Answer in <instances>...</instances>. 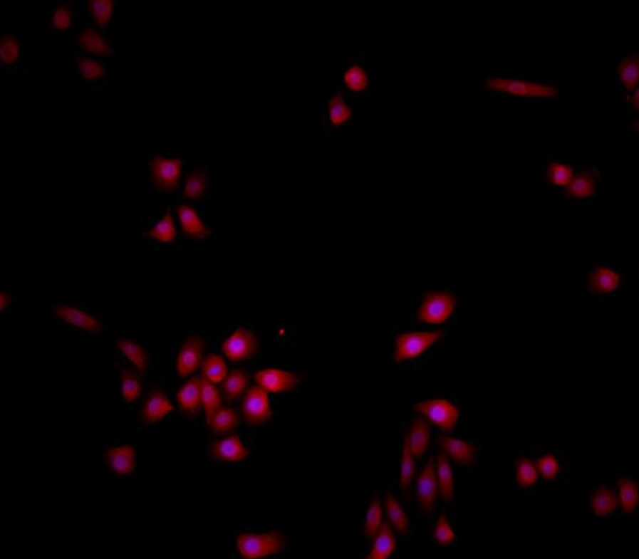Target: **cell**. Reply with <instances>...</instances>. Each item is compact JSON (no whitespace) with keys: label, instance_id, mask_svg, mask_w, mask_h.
<instances>
[{"label":"cell","instance_id":"16","mask_svg":"<svg viewBox=\"0 0 639 559\" xmlns=\"http://www.w3.org/2000/svg\"><path fill=\"white\" fill-rule=\"evenodd\" d=\"M436 439L442 451L458 464L469 465L474 461L476 449L467 441L443 435L436 436Z\"/></svg>","mask_w":639,"mask_h":559},{"label":"cell","instance_id":"44","mask_svg":"<svg viewBox=\"0 0 639 559\" xmlns=\"http://www.w3.org/2000/svg\"><path fill=\"white\" fill-rule=\"evenodd\" d=\"M79 72L85 80H96L107 75V69L96 59L88 57H79L77 59Z\"/></svg>","mask_w":639,"mask_h":559},{"label":"cell","instance_id":"49","mask_svg":"<svg viewBox=\"0 0 639 559\" xmlns=\"http://www.w3.org/2000/svg\"><path fill=\"white\" fill-rule=\"evenodd\" d=\"M11 300H13V296L6 293H0V312L4 313L6 310Z\"/></svg>","mask_w":639,"mask_h":559},{"label":"cell","instance_id":"34","mask_svg":"<svg viewBox=\"0 0 639 559\" xmlns=\"http://www.w3.org/2000/svg\"><path fill=\"white\" fill-rule=\"evenodd\" d=\"M225 360L217 354H209L202 363V377L214 384L223 382L227 375Z\"/></svg>","mask_w":639,"mask_h":559},{"label":"cell","instance_id":"41","mask_svg":"<svg viewBox=\"0 0 639 559\" xmlns=\"http://www.w3.org/2000/svg\"><path fill=\"white\" fill-rule=\"evenodd\" d=\"M345 85L353 93H363L368 86V74L358 64L352 65L344 74Z\"/></svg>","mask_w":639,"mask_h":559},{"label":"cell","instance_id":"50","mask_svg":"<svg viewBox=\"0 0 639 559\" xmlns=\"http://www.w3.org/2000/svg\"><path fill=\"white\" fill-rule=\"evenodd\" d=\"M633 103L635 105L636 110H638V89H636L635 95H633Z\"/></svg>","mask_w":639,"mask_h":559},{"label":"cell","instance_id":"5","mask_svg":"<svg viewBox=\"0 0 639 559\" xmlns=\"http://www.w3.org/2000/svg\"><path fill=\"white\" fill-rule=\"evenodd\" d=\"M415 409L425 417L427 421L438 428L442 432H450L457 426L459 413L446 399H427L415 404Z\"/></svg>","mask_w":639,"mask_h":559},{"label":"cell","instance_id":"33","mask_svg":"<svg viewBox=\"0 0 639 559\" xmlns=\"http://www.w3.org/2000/svg\"><path fill=\"white\" fill-rule=\"evenodd\" d=\"M415 469H416L415 456L410 451L407 437H405L402 451L401 469H400V481H401L402 495L407 493L411 489L415 478Z\"/></svg>","mask_w":639,"mask_h":559},{"label":"cell","instance_id":"7","mask_svg":"<svg viewBox=\"0 0 639 559\" xmlns=\"http://www.w3.org/2000/svg\"><path fill=\"white\" fill-rule=\"evenodd\" d=\"M257 349L256 335L247 328H239L222 345L224 354L233 363L255 357Z\"/></svg>","mask_w":639,"mask_h":559},{"label":"cell","instance_id":"25","mask_svg":"<svg viewBox=\"0 0 639 559\" xmlns=\"http://www.w3.org/2000/svg\"><path fill=\"white\" fill-rule=\"evenodd\" d=\"M78 41L85 52L93 53L101 57L113 56V48L94 28H86L79 35Z\"/></svg>","mask_w":639,"mask_h":559},{"label":"cell","instance_id":"31","mask_svg":"<svg viewBox=\"0 0 639 559\" xmlns=\"http://www.w3.org/2000/svg\"><path fill=\"white\" fill-rule=\"evenodd\" d=\"M385 511L389 518V521L394 525L395 529L398 533L405 534L407 532V526H409V519L406 512L399 502L395 500L390 489L387 490V500H385Z\"/></svg>","mask_w":639,"mask_h":559},{"label":"cell","instance_id":"17","mask_svg":"<svg viewBox=\"0 0 639 559\" xmlns=\"http://www.w3.org/2000/svg\"><path fill=\"white\" fill-rule=\"evenodd\" d=\"M178 406L183 413L194 414L202 406V378L194 377L178 390L176 395Z\"/></svg>","mask_w":639,"mask_h":559},{"label":"cell","instance_id":"21","mask_svg":"<svg viewBox=\"0 0 639 559\" xmlns=\"http://www.w3.org/2000/svg\"><path fill=\"white\" fill-rule=\"evenodd\" d=\"M436 476H437L438 491L441 501L447 503L454 496V481L450 460L442 453L439 452L436 460Z\"/></svg>","mask_w":639,"mask_h":559},{"label":"cell","instance_id":"40","mask_svg":"<svg viewBox=\"0 0 639 559\" xmlns=\"http://www.w3.org/2000/svg\"><path fill=\"white\" fill-rule=\"evenodd\" d=\"M383 523V511L380 498L375 496L371 501L366 514L365 527H364V536L370 540L375 536Z\"/></svg>","mask_w":639,"mask_h":559},{"label":"cell","instance_id":"3","mask_svg":"<svg viewBox=\"0 0 639 559\" xmlns=\"http://www.w3.org/2000/svg\"><path fill=\"white\" fill-rule=\"evenodd\" d=\"M443 335L445 332L441 330L400 334L395 339L394 360L400 363L418 357L433 344L437 343Z\"/></svg>","mask_w":639,"mask_h":559},{"label":"cell","instance_id":"19","mask_svg":"<svg viewBox=\"0 0 639 559\" xmlns=\"http://www.w3.org/2000/svg\"><path fill=\"white\" fill-rule=\"evenodd\" d=\"M410 451L415 459H420L425 454L430 443V429L425 421L420 418L412 421L410 433L406 436Z\"/></svg>","mask_w":639,"mask_h":559},{"label":"cell","instance_id":"22","mask_svg":"<svg viewBox=\"0 0 639 559\" xmlns=\"http://www.w3.org/2000/svg\"><path fill=\"white\" fill-rule=\"evenodd\" d=\"M115 347L120 353L127 358L140 373H145L148 365V356L143 347L131 338L115 340Z\"/></svg>","mask_w":639,"mask_h":559},{"label":"cell","instance_id":"14","mask_svg":"<svg viewBox=\"0 0 639 559\" xmlns=\"http://www.w3.org/2000/svg\"><path fill=\"white\" fill-rule=\"evenodd\" d=\"M209 453L219 461L239 462L244 460L250 452L238 435H232L225 439L214 441L209 445Z\"/></svg>","mask_w":639,"mask_h":559},{"label":"cell","instance_id":"32","mask_svg":"<svg viewBox=\"0 0 639 559\" xmlns=\"http://www.w3.org/2000/svg\"><path fill=\"white\" fill-rule=\"evenodd\" d=\"M202 406L206 412L207 423L214 414L222 408V397L218 387L204 377H202Z\"/></svg>","mask_w":639,"mask_h":559},{"label":"cell","instance_id":"9","mask_svg":"<svg viewBox=\"0 0 639 559\" xmlns=\"http://www.w3.org/2000/svg\"><path fill=\"white\" fill-rule=\"evenodd\" d=\"M434 456L430 457L416 481L417 503L421 510L432 512L437 501L438 484Z\"/></svg>","mask_w":639,"mask_h":559},{"label":"cell","instance_id":"35","mask_svg":"<svg viewBox=\"0 0 639 559\" xmlns=\"http://www.w3.org/2000/svg\"><path fill=\"white\" fill-rule=\"evenodd\" d=\"M88 9L91 18L100 28H108L113 19L115 2L113 0H89Z\"/></svg>","mask_w":639,"mask_h":559},{"label":"cell","instance_id":"26","mask_svg":"<svg viewBox=\"0 0 639 559\" xmlns=\"http://www.w3.org/2000/svg\"><path fill=\"white\" fill-rule=\"evenodd\" d=\"M618 498L613 490L607 486H601L596 489L592 498L593 512L598 517H604L610 514L618 507Z\"/></svg>","mask_w":639,"mask_h":559},{"label":"cell","instance_id":"39","mask_svg":"<svg viewBox=\"0 0 639 559\" xmlns=\"http://www.w3.org/2000/svg\"><path fill=\"white\" fill-rule=\"evenodd\" d=\"M328 113L334 126H341L351 119L352 110L342 96L334 95L328 103Z\"/></svg>","mask_w":639,"mask_h":559},{"label":"cell","instance_id":"18","mask_svg":"<svg viewBox=\"0 0 639 559\" xmlns=\"http://www.w3.org/2000/svg\"><path fill=\"white\" fill-rule=\"evenodd\" d=\"M105 460L113 471L125 476L131 474L136 467V452L130 445L110 448L105 453Z\"/></svg>","mask_w":639,"mask_h":559},{"label":"cell","instance_id":"43","mask_svg":"<svg viewBox=\"0 0 639 559\" xmlns=\"http://www.w3.org/2000/svg\"><path fill=\"white\" fill-rule=\"evenodd\" d=\"M433 540L439 546H448L455 540V533L448 521L447 514L443 513L433 528Z\"/></svg>","mask_w":639,"mask_h":559},{"label":"cell","instance_id":"47","mask_svg":"<svg viewBox=\"0 0 639 559\" xmlns=\"http://www.w3.org/2000/svg\"><path fill=\"white\" fill-rule=\"evenodd\" d=\"M21 46L14 36H7L0 43V59L4 63L13 65L18 60Z\"/></svg>","mask_w":639,"mask_h":559},{"label":"cell","instance_id":"6","mask_svg":"<svg viewBox=\"0 0 639 559\" xmlns=\"http://www.w3.org/2000/svg\"><path fill=\"white\" fill-rule=\"evenodd\" d=\"M486 88L492 91L508 93L516 96L552 98L559 95L558 88L554 86L540 85L531 82L514 80V79H488L484 81Z\"/></svg>","mask_w":639,"mask_h":559},{"label":"cell","instance_id":"1","mask_svg":"<svg viewBox=\"0 0 639 559\" xmlns=\"http://www.w3.org/2000/svg\"><path fill=\"white\" fill-rule=\"evenodd\" d=\"M241 555L247 559L264 558L281 553L286 545V536L272 531L264 534H241L237 537Z\"/></svg>","mask_w":639,"mask_h":559},{"label":"cell","instance_id":"11","mask_svg":"<svg viewBox=\"0 0 639 559\" xmlns=\"http://www.w3.org/2000/svg\"><path fill=\"white\" fill-rule=\"evenodd\" d=\"M204 340L197 335H190L178 349L176 370L180 378L189 377L201 365Z\"/></svg>","mask_w":639,"mask_h":559},{"label":"cell","instance_id":"46","mask_svg":"<svg viewBox=\"0 0 639 559\" xmlns=\"http://www.w3.org/2000/svg\"><path fill=\"white\" fill-rule=\"evenodd\" d=\"M535 465H536L537 471L540 476L546 481H552L556 479L561 471L558 459L552 454H546L540 457L535 462Z\"/></svg>","mask_w":639,"mask_h":559},{"label":"cell","instance_id":"29","mask_svg":"<svg viewBox=\"0 0 639 559\" xmlns=\"http://www.w3.org/2000/svg\"><path fill=\"white\" fill-rule=\"evenodd\" d=\"M617 73L620 77L622 83L626 90L631 91L638 85L639 81V57L638 54L624 57L617 68Z\"/></svg>","mask_w":639,"mask_h":559},{"label":"cell","instance_id":"48","mask_svg":"<svg viewBox=\"0 0 639 559\" xmlns=\"http://www.w3.org/2000/svg\"><path fill=\"white\" fill-rule=\"evenodd\" d=\"M73 23V13L65 6H58L51 19V26L58 30H68Z\"/></svg>","mask_w":639,"mask_h":559},{"label":"cell","instance_id":"8","mask_svg":"<svg viewBox=\"0 0 639 559\" xmlns=\"http://www.w3.org/2000/svg\"><path fill=\"white\" fill-rule=\"evenodd\" d=\"M52 312L57 319L86 333L100 335L105 330L103 323L98 318L94 317L88 310H81L76 305L68 303L57 305L53 308Z\"/></svg>","mask_w":639,"mask_h":559},{"label":"cell","instance_id":"12","mask_svg":"<svg viewBox=\"0 0 639 559\" xmlns=\"http://www.w3.org/2000/svg\"><path fill=\"white\" fill-rule=\"evenodd\" d=\"M255 378H256L259 387L266 392H274V394L288 392L298 385V375L276 370V368H267V370L257 371Z\"/></svg>","mask_w":639,"mask_h":559},{"label":"cell","instance_id":"38","mask_svg":"<svg viewBox=\"0 0 639 559\" xmlns=\"http://www.w3.org/2000/svg\"><path fill=\"white\" fill-rule=\"evenodd\" d=\"M120 382L122 385V396L125 402H134L141 397L143 392L141 382L133 371L124 368L120 375Z\"/></svg>","mask_w":639,"mask_h":559},{"label":"cell","instance_id":"20","mask_svg":"<svg viewBox=\"0 0 639 559\" xmlns=\"http://www.w3.org/2000/svg\"><path fill=\"white\" fill-rule=\"evenodd\" d=\"M397 548V541L390 523L385 520L380 525L368 559L389 558Z\"/></svg>","mask_w":639,"mask_h":559},{"label":"cell","instance_id":"10","mask_svg":"<svg viewBox=\"0 0 639 559\" xmlns=\"http://www.w3.org/2000/svg\"><path fill=\"white\" fill-rule=\"evenodd\" d=\"M261 387H252L248 390L242 404L246 421L251 425L262 424L271 419L269 394Z\"/></svg>","mask_w":639,"mask_h":559},{"label":"cell","instance_id":"36","mask_svg":"<svg viewBox=\"0 0 639 559\" xmlns=\"http://www.w3.org/2000/svg\"><path fill=\"white\" fill-rule=\"evenodd\" d=\"M618 486L622 508H623L624 512L630 514L638 506L639 489L638 484L631 479H621Z\"/></svg>","mask_w":639,"mask_h":559},{"label":"cell","instance_id":"15","mask_svg":"<svg viewBox=\"0 0 639 559\" xmlns=\"http://www.w3.org/2000/svg\"><path fill=\"white\" fill-rule=\"evenodd\" d=\"M178 221L182 230L187 237L204 239L209 234V229L204 225L197 209L189 204H180L176 208Z\"/></svg>","mask_w":639,"mask_h":559},{"label":"cell","instance_id":"28","mask_svg":"<svg viewBox=\"0 0 639 559\" xmlns=\"http://www.w3.org/2000/svg\"><path fill=\"white\" fill-rule=\"evenodd\" d=\"M239 415L232 408H221L214 414L207 423L212 432L217 435L232 432L237 427Z\"/></svg>","mask_w":639,"mask_h":559},{"label":"cell","instance_id":"37","mask_svg":"<svg viewBox=\"0 0 639 559\" xmlns=\"http://www.w3.org/2000/svg\"><path fill=\"white\" fill-rule=\"evenodd\" d=\"M594 177L589 173H580L568 183V194L571 199H583L594 194Z\"/></svg>","mask_w":639,"mask_h":559},{"label":"cell","instance_id":"42","mask_svg":"<svg viewBox=\"0 0 639 559\" xmlns=\"http://www.w3.org/2000/svg\"><path fill=\"white\" fill-rule=\"evenodd\" d=\"M516 476H517V483L521 488L533 486L539 479L536 465L527 457L521 459L518 461L517 469H516Z\"/></svg>","mask_w":639,"mask_h":559},{"label":"cell","instance_id":"13","mask_svg":"<svg viewBox=\"0 0 639 559\" xmlns=\"http://www.w3.org/2000/svg\"><path fill=\"white\" fill-rule=\"evenodd\" d=\"M173 409L170 399L160 389H154L144 399L141 407V419L146 425L162 421Z\"/></svg>","mask_w":639,"mask_h":559},{"label":"cell","instance_id":"45","mask_svg":"<svg viewBox=\"0 0 639 559\" xmlns=\"http://www.w3.org/2000/svg\"><path fill=\"white\" fill-rule=\"evenodd\" d=\"M549 182L556 187H566L573 177V170L571 166L559 162L551 163L547 170Z\"/></svg>","mask_w":639,"mask_h":559},{"label":"cell","instance_id":"30","mask_svg":"<svg viewBox=\"0 0 639 559\" xmlns=\"http://www.w3.org/2000/svg\"><path fill=\"white\" fill-rule=\"evenodd\" d=\"M620 283V276L608 268H598L593 271L589 284L591 288L599 293H608L613 291Z\"/></svg>","mask_w":639,"mask_h":559},{"label":"cell","instance_id":"4","mask_svg":"<svg viewBox=\"0 0 639 559\" xmlns=\"http://www.w3.org/2000/svg\"><path fill=\"white\" fill-rule=\"evenodd\" d=\"M149 177L157 189L170 194L180 187L182 174V160L180 158H166L155 156L148 165Z\"/></svg>","mask_w":639,"mask_h":559},{"label":"cell","instance_id":"27","mask_svg":"<svg viewBox=\"0 0 639 559\" xmlns=\"http://www.w3.org/2000/svg\"><path fill=\"white\" fill-rule=\"evenodd\" d=\"M145 236L166 244L175 242L177 238V230L170 208L167 209V213L164 214L163 218L145 234Z\"/></svg>","mask_w":639,"mask_h":559},{"label":"cell","instance_id":"23","mask_svg":"<svg viewBox=\"0 0 639 559\" xmlns=\"http://www.w3.org/2000/svg\"><path fill=\"white\" fill-rule=\"evenodd\" d=\"M248 377H248L247 371L244 368H237L229 373L222 385L227 401L234 402L240 399L249 385V378Z\"/></svg>","mask_w":639,"mask_h":559},{"label":"cell","instance_id":"2","mask_svg":"<svg viewBox=\"0 0 639 559\" xmlns=\"http://www.w3.org/2000/svg\"><path fill=\"white\" fill-rule=\"evenodd\" d=\"M457 302V296L452 291H427L417 312V318L427 324H442L452 315Z\"/></svg>","mask_w":639,"mask_h":559},{"label":"cell","instance_id":"24","mask_svg":"<svg viewBox=\"0 0 639 559\" xmlns=\"http://www.w3.org/2000/svg\"><path fill=\"white\" fill-rule=\"evenodd\" d=\"M209 187V177L206 169H194L185 176L183 197L192 201H199L206 194Z\"/></svg>","mask_w":639,"mask_h":559}]
</instances>
